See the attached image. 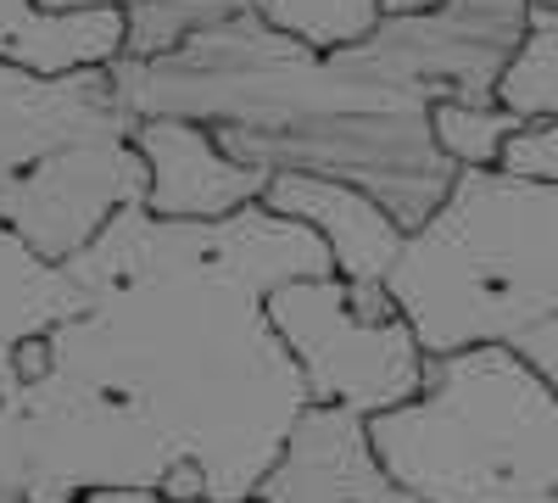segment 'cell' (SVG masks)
<instances>
[{
  "label": "cell",
  "instance_id": "2",
  "mask_svg": "<svg viewBox=\"0 0 558 503\" xmlns=\"http://www.w3.org/2000/svg\"><path fill=\"white\" fill-rule=\"evenodd\" d=\"M525 28L531 0H441L436 12L386 17L347 51H307L252 0L173 57H118L112 84L140 123L191 118L268 179L357 185L413 236L458 179L430 129L436 101H497Z\"/></svg>",
  "mask_w": 558,
  "mask_h": 503
},
{
  "label": "cell",
  "instance_id": "18",
  "mask_svg": "<svg viewBox=\"0 0 558 503\" xmlns=\"http://www.w3.org/2000/svg\"><path fill=\"white\" fill-rule=\"evenodd\" d=\"M39 7H51V12H78V7H118V12H129V7H140V0H39Z\"/></svg>",
  "mask_w": 558,
  "mask_h": 503
},
{
  "label": "cell",
  "instance_id": "6",
  "mask_svg": "<svg viewBox=\"0 0 558 503\" xmlns=\"http://www.w3.org/2000/svg\"><path fill=\"white\" fill-rule=\"evenodd\" d=\"M268 325L296 358L313 408H347V415H391L425 392V347L413 325L397 319H363L347 297L341 274L291 280L268 297Z\"/></svg>",
  "mask_w": 558,
  "mask_h": 503
},
{
  "label": "cell",
  "instance_id": "16",
  "mask_svg": "<svg viewBox=\"0 0 558 503\" xmlns=\"http://www.w3.org/2000/svg\"><path fill=\"white\" fill-rule=\"evenodd\" d=\"M502 173L514 179H536V185H558V118L525 123L514 141L502 146Z\"/></svg>",
  "mask_w": 558,
  "mask_h": 503
},
{
  "label": "cell",
  "instance_id": "8",
  "mask_svg": "<svg viewBox=\"0 0 558 503\" xmlns=\"http://www.w3.org/2000/svg\"><path fill=\"white\" fill-rule=\"evenodd\" d=\"M252 503H425L380 465L368 420L347 408H307L286 453L274 459Z\"/></svg>",
  "mask_w": 558,
  "mask_h": 503
},
{
  "label": "cell",
  "instance_id": "17",
  "mask_svg": "<svg viewBox=\"0 0 558 503\" xmlns=\"http://www.w3.org/2000/svg\"><path fill=\"white\" fill-rule=\"evenodd\" d=\"M78 503H168L162 492H140V487H118V492H84Z\"/></svg>",
  "mask_w": 558,
  "mask_h": 503
},
{
  "label": "cell",
  "instance_id": "3",
  "mask_svg": "<svg viewBox=\"0 0 558 503\" xmlns=\"http://www.w3.org/2000/svg\"><path fill=\"white\" fill-rule=\"evenodd\" d=\"M386 291L425 358L502 347L558 386V185L463 168Z\"/></svg>",
  "mask_w": 558,
  "mask_h": 503
},
{
  "label": "cell",
  "instance_id": "20",
  "mask_svg": "<svg viewBox=\"0 0 558 503\" xmlns=\"http://www.w3.org/2000/svg\"><path fill=\"white\" fill-rule=\"evenodd\" d=\"M531 12H547V17H558V0H531Z\"/></svg>",
  "mask_w": 558,
  "mask_h": 503
},
{
  "label": "cell",
  "instance_id": "10",
  "mask_svg": "<svg viewBox=\"0 0 558 503\" xmlns=\"http://www.w3.org/2000/svg\"><path fill=\"white\" fill-rule=\"evenodd\" d=\"M263 207L279 218H296L330 247L336 274L347 286H386V274L397 268L408 230L357 185L341 179H313V173H274Z\"/></svg>",
  "mask_w": 558,
  "mask_h": 503
},
{
  "label": "cell",
  "instance_id": "5",
  "mask_svg": "<svg viewBox=\"0 0 558 503\" xmlns=\"http://www.w3.org/2000/svg\"><path fill=\"white\" fill-rule=\"evenodd\" d=\"M134 129L112 68L45 79L0 62V230L68 263L123 207H146L151 173Z\"/></svg>",
  "mask_w": 558,
  "mask_h": 503
},
{
  "label": "cell",
  "instance_id": "15",
  "mask_svg": "<svg viewBox=\"0 0 558 503\" xmlns=\"http://www.w3.org/2000/svg\"><path fill=\"white\" fill-rule=\"evenodd\" d=\"M430 129H436L441 157L463 173V168H497L502 146L514 141L525 123L497 101H436Z\"/></svg>",
  "mask_w": 558,
  "mask_h": 503
},
{
  "label": "cell",
  "instance_id": "7",
  "mask_svg": "<svg viewBox=\"0 0 558 503\" xmlns=\"http://www.w3.org/2000/svg\"><path fill=\"white\" fill-rule=\"evenodd\" d=\"M73 313H84V286L73 280V268L34 258L12 230H0V503H28L17 352Z\"/></svg>",
  "mask_w": 558,
  "mask_h": 503
},
{
  "label": "cell",
  "instance_id": "1",
  "mask_svg": "<svg viewBox=\"0 0 558 503\" xmlns=\"http://www.w3.org/2000/svg\"><path fill=\"white\" fill-rule=\"evenodd\" d=\"M68 268L84 313L45 336L51 370L123 408L162 481L184 465L207 503H252L313 408L268 297L336 274L330 247L263 202L218 224L123 207Z\"/></svg>",
  "mask_w": 558,
  "mask_h": 503
},
{
  "label": "cell",
  "instance_id": "9",
  "mask_svg": "<svg viewBox=\"0 0 558 503\" xmlns=\"http://www.w3.org/2000/svg\"><path fill=\"white\" fill-rule=\"evenodd\" d=\"M134 152L146 157L151 191L146 213L179 218V224H218L263 202L268 173L235 163L218 134L191 118H146L134 129Z\"/></svg>",
  "mask_w": 558,
  "mask_h": 503
},
{
  "label": "cell",
  "instance_id": "12",
  "mask_svg": "<svg viewBox=\"0 0 558 503\" xmlns=\"http://www.w3.org/2000/svg\"><path fill=\"white\" fill-rule=\"evenodd\" d=\"M252 0H140L123 12V57L129 62H157L184 51L196 34L229 23Z\"/></svg>",
  "mask_w": 558,
  "mask_h": 503
},
{
  "label": "cell",
  "instance_id": "11",
  "mask_svg": "<svg viewBox=\"0 0 558 503\" xmlns=\"http://www.w3.org/2000/svg\"><path fill=\"white\" fill-rule=\"evenodd\" d=\"M118 57H123L118 7L51 12L39 0H0V62L57 79V73H84V68H112Z\"/></svg>",
  "mask_w": 558,
  "mask_h": 503
},
{
  "label": "cell",
  "instance_id": "19",
  "mask_svg": "<svg viewBox=\"0 0 558 503\" xmlns=\"http://www.w3.org/2000/svg\"><path fill=\"white\" fill-rule=\"evenodd\" d=\"M441 0H386V17H413V12H436Z\"/></svg>",
  "mask_w": 558,
  "mask_h": 503
},
{
  "label": "cell",
  "instance_id": "13",
  "mask_svg": "<svg viewBox=\"0 0 558 503\" xmlns=\"http://www.w3.org/2000/svg\"><path fill=\"white\" fill-rule=\"evenodd\" d=\"M257 12L307 51H347L386 23V0H257Z\"/></svg>",
  "mask_w": 558,
  "mask_h": 503
},
{
  "label": "cell",
  "instance_id": "4",
  "mask_svg": "<svg viewBox=\"0 0 558 503\" xmlns=\"http://www.w3.org/2000/svg\"><path fill=\"white\" fill-rule=\"evenodd\" d=\"M380 465L425 503H558V386L502 347L425 363V392L368 420Z\"/></svg>",
  "mask_w": 558,
  "mask_h": 503
},
{
  "label": "cell",
  "instance_id": "14",
  "mask_svg": "<svg viewBox=\"0 0 558 503\" xmlns=\"http://www.w3.org/2000/svg\"><path fill=\"white\" fill-rule=\"evenodd\" d=\"M497 107H508L520 123L558 118V17L531 12L514 62L497 79Z\"/></svg>",
  "mask_w": 558,
  "mask_h": 503
}]
</instances>
